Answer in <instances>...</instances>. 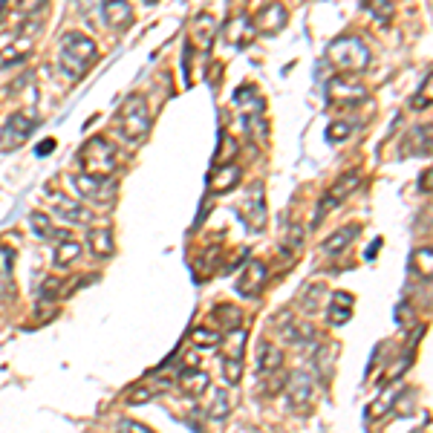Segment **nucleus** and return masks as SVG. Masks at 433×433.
<instances>
[{"mask_svg":"<svg viewBox=\"0 0 433 433\" xmlns=\"http://www.w3.org/2000/svg\"><path fill=\"white\" fill-rule=\"evenodd\" d=\"M95 55H99V46H95V41L90 35H84V32H67L61 38L58 64H61V69L67 72L69 78L87 76V69L92 67Z\"/></svg>","mask_w":433,"mask_h":433,"instance_id":"nucleus-1","label":"nucleus"},{"mask_svg":"<svg viewBox=\"0 0 433 433\" xmlns=\"http://www.w3.org/2000/svg\"><path fill=\"white\" fill-rule=\"evenodd\" d=\"M78 167L87 177L110 179L118 167V153L104 136H92L84 142V148L78 151Z\"/></svg>","mask_w":433,"mask_h":433,"instance_id":"nucleus-2","label":"nucleus"},{"mask_svg":"<svg viewBox=\"0 0 433 433\" xmlns=\"http://www.w3.org/2000/svg\"><path fill=\"white\" fill-rule=\"evenodd\" d=\"M327 58L335 69L341 72H361L370 67V46L358 35H338L327 46Z\"/></svg>","mask_w":433,"mask_h":433,"instance_id":"nucleus-3","label":"nucleus"},{"mask_svg":"<svg viewBox=\"0 0 433 433\" xmlns=\"http://www.w3.org/2000/svg\"><path fill=\"white\" fill-rule=\"evenodd\" d=\"M116 128L128 142H142L151 130V107L142 95H130L116 116Z\"/></svg>","mask_w":433,"mask_h":433,"instance_id":"nucleus-4","label":"nucleus"},{"mask_svg":"<svg viewBox=\"0 0 433 433\" xmlns=\"http://www.w3.org/2000/svg\"><path fill=\"white\" fill-rule=\"evenodd\" d=\"M358 182H361V174H358V171H344L338 179H335V182L327 188V194L321 197V202H318V208H315V220H312V226H321L324 216H327L329 211H335L341 202H347L350 194L358 188Z\"/></svg>","mask_w":433,"mask_h":433,"instance_id":"nucleus-5","label":"nucleus"},{"mask_svg":"<svg viewBox=\"0 0 433 433\" xmlns=\"http://www.w3.org/2000/svg\"><path fill=\"white\" fill-rule=\"evenodd\" d=\"M72 188H76V194L81 200H90L95 205H113L116 202V182L113 177L110 179H99V177H87V174H72L69 177Z\"/></svg>","mask_w":433,"mask_h":433,"instance_id":"nucleus-6","label":"nucleus"},{"mask_svg":"<svg viewBox=\"0 0 433 433\" xmlns=\"http://www.w3.org/2000/svg\"><path fill=\"white\" fill-rule=\"evenodd\" d=\"M46 202H50L53 214L61 216L67 226H92V211L69 194H61V191H50L46 194Z\"/></svg>","mask_w":433,"mask_h":433,"instance_id":"nucleus-7","label":"nucleus"},{"mask_svg":"<svg viewBox=\"0 0 433 433\" xmlns=\"http://www.w3.org/2000/svg\"><path fill=\"white\" fill-rule=\"evenodd\" d=\"M272 329L280 335L286 344H306L315 338V329H312L306 321H301L292 309H283L272 315Z\"/></svg>","mask_w":433,"mask_h":433,"instance_id":"nucleus-8","label":"nucleus"},{"mask_svg":"<svg viewBox=\"0 0 433 433\" xmlns=\"http://www.w3.org/2000/svg\"><path fill=\"white\" fill-rule=\"evenodd\" d=\"M35 116H29V113H23V110H18V113H12L9 118H6V125H4V130H0V151H6V153H12V151H18L23 142H27L29 136H32V130H35Z\"/></svg>","mask_w":433,"mask_h":433,"instance_id":"nucleus-9","label":"nucleus"},{"mask_svg":"<svg viewBox=\"0 0 433 433\" xmlns=\"http://www.w3.org/2000/svg\"><path fill=\"white\" fill-rule=\"evenodd\" d=\"M327 99L329 104H344V107L361 104V102H367V87L352 76H335L327 84Z\"/></svg>","mask_w":433,"mask_h":433,"instance_id":"nucleus-10","label":"nucleus"},{"mask_svg":"<svg viewBox=\"0 0 433 433\" xmlns=\"http://www.w3.org/2000/svg\"><path fill=\"white\" fill-rule=\"evenodd\" d=\"M286 401L292 411L303 413L309 411V404H312V396H315V381H312L309 373H292L286 381Z\"/></svg>","mask_w":433,"mask_h":433,"instance_id":"nucleus-11","label":"nucleus"},{"mask_svg":"<svg viewBox=\"0 0 433 433\" xmlns=\"http://www.w3.org/2000/svg\"><path fill=\"white\" fill-rule=\"evenodd\" d=\"M286 20H289L286 6H283V4H269V6H263V9L254 15L252 27H254V32H260V35H277V32L286 27Z\"/></svg>","mask_w":433,"mask_h":433,"instance_id":"nucleus-12","label":"nucleus"},{"mask_svg":"<svg viewBox=\"0 0 433 433\" xmlns=\"http://www.w3.org/2000/svg\"><path fill=\"white\" fill-rule=\"evenodd\" d=\"M266 275H269L266 263L249 260V263H246V269L240 272V277H237V292L243 295V298H254V295H260L263 283H266Z\"/></svg>","mask_w":433,"mask_h":433,"instance_id":"nucleus-13","label":"nucleus"},{"mask_svg":"<svg viewBox=\"0 0 433 433\" xmlns=\"http://www.w3.org/2000/svg\"><path fill=\"white\" fill-rule=\"evenodd\" d=\"M240 214H243V220L252 231H263V226H266V202H263V188L254 185L252 194L240 202Z\"/></svg>","mask_w":433,"mask_h":433,"instance_id":"nucleus-14","label":"nucleus"},{"mask_svg":"<svg viewBox=\"0 0 433 433\" xmlns=\"http://www.w3.org/2000/svg\"><path fill=\"white\" fill-rule=\"evenodd\" d=\"M102 15L116 32H128L133 27V9L128 0H102Z\"/></svg>","mask_w":433,"mask_h":433,"instance_id":"nucleus-15","label":"nucleus"},{"mask_svg":"<svg viewBox=\"0 0 433 433\" xmlns=\"http://www.w3.org/2000/svg\"><path fill=\"white\" fill-rule=\"evenodd\" d=\"M55 237V266L69 269L81 257V240L72 237V231H53Z\"/></svg>","mask_w":433,"mask_h":433,"instance_id":"nucleus-16","label":"nucleus"},{"mask_svg":"<svg viewBox=\"0 0 433 433\" xmlns=\"http://www.w3.org/2000/svg\"><path fill=\"white\" fill-rule=\"evenodd\" d=\"M352 306H355V298L350 292L335 289V292L329 295V306H327V324L329 327H344L352 318Z\"/></svg>","mask_w":433,"mask_h":433,"instance_id":"nucleus-17","label":"nucleus"},{"mask_svg":"<svg viewBox=\"0 0 433 433\" xmlns=\"http://www.w3.org/2000/svg\"><path fill=\"white\" fill-rule=\"evenodd\" d=\"M257 373L260 376L283 373V350L275 341H269V338H263L257 344Z\"/></svg>","mask_w":433,"mask_h":433,"instance_id":"nucleus-18","label":"nucleus"},{"mask_svg":"<svg viewBox=\"0 0 433 433\" xmlns=\"http://www.w3.org/2000/svg\"><path fill=\"white\" fill-rule=\"evenodd\" d=\"M177 384H179V390L185 396L197 399L211 387V376L205 370H200V367H182L179 376H177Z\"/></svg>","mask_w":433,"mask_h":433,"instance_id":"nucleus-19","label":"nucleus"},{"mask_svg":"<svg viewBox=\"0 0 433 433\" xmlns=\"http://www.w3.org/2000/svg\"><path fill=\"white\" fill-rule=\"evenodd\" d=\"M87 249H90L95 257H113V252H116L113 228H110L107 223L90 226V231H87Z\"/></svg>","mask_w":433,"mask_h":433,"instance_id":"nucleus-20","label":"nucleus"},{"mask_svg":"<svg viewBox=\"0 0 433 433\" xmlns=\"http://www.w3.org/2000/svg\"><path fill=\"white\" fill-rule=\"evenodd\" d=\"M226 41L228 43H234V46H246L257 32H254V27H252V18L249 15H237V18H231L228 23H226Z\"/></svg>","mask_w":433,"mask_h":433,"instance_id":"nucleus-21","label":"nucleus"},{"mask_svg":"<svg viewBox=\"0 0 433 433\" xmlns=\"http://www.w3.org/2000/svg\"><path fill=\"white\" fill-rule=\"evenodd\" d=\"M361 234V226H341L335 234H329V240L321 246V252L324 254H329V257H335V254H341V252H347L350 246H352V240Z\"/></svg>","mask_w":433,"mask_h":433,"instance_id":"nucleus-22","label":"nucleus"},{"mask_svg":"<svg viewBox=\"0 0 433 433\" xmlns=\"http://www.w3.org/2000/svg\"><path fill=\"white\" fill-rule=\"evenodd\" d=\"M240 182V167L237 165H216V171L211 174V191L214 194H228Z\"/></svg>","mask_w":433,"mask_h":433,"instance_id":"nucleus-23","label":"nucleus"},{"mask_svg":"<svg viewBox=\"0 0 433 433\" xmlns=\"http://www.w3.org/2000/svg\"><path fill=\"white\" fill-rule=\"evenodd\" d=\"M327 295H329V292H327L324 283H306V286L301 289V295H298L301 312H303V315H312V312H318Z\"/></svg>","mask_w":433,"mask_h":433,"instance_id":"nucleus-24","label":"nucleus"},{"mask_svg":"<svg viewBox=\"0 0 433 433\" xmlns=\"http://www.w3.org/2000/svg\"><path fill=\"white\" fill-rule=\"evenodd\" d=\"M240 318H243V312H240L237 306H231V303H220V306L211 312V321H214V327L220 329V332L240 329Z\"/></svg>","mask_w":433,"mask_h":433,"instance_id":"nucleus-25","label":"nucleus"},{"mask_svg":"<svg viewBox=\"0 0 433 433\" xmlns=\"http://www.w3.org/2000/svg\"><path fill=\"white\" fill-rule=\"evenodd\" d=\"M214 18L211 15H200L197 20H194V27H191V41H194L202 53H208L211 50V43H214Z\"/></svg>","mask_w":433,"mask_h":433,"instance_id":"nucleus-26","label":"nucleus"},{"mask_svg":"<svg viewBox=\"0 0 433 433\" xmlns=\"http://www.w3.org/2000/svg\"><path fill=\"white\" fill-rule=\"evenodd\" d=\"M335 352V347H329V344H321V347H315V355H312V367H315V376H318V381H329L332 378V355Z\"/></svg>","mask_w":433,"mask_h":433,"instance_id":"nucleus-27","label":"nucleus"},{"mask_svg":"<svg viewBox=\"0 0 433 433\" xmlns=\"http://www.w3.org/2000/svg\"><path fill=\"white\" fill-rule=\"evenodd\" d=\"M228 413H231V399H228V390L216 387V390H214V396H211V404H208V419H214V422H223V419H228Z\"/></svg>","mask_w":433,"mask_h":433,"instance_id":"nucleus-28","label":"nucleus"},{"mask_svg":"<svg viewBox=\"0 0 433 433\" xmlns=\"http://www.w3.org/2000/svg\"><path fill=\"white\" fill-rule=\"evenodd\" d=\"M32 50V41L29 38H20L18 43L6 46V50H0V67H12V64H20L23 58L29 55Z\"/></svg>","mask_w":433,"mask_h":433,"instance_id":"nucleus-29","label":"nucleus"},{"mask_svg":"<svg viewBox=\"0 0 433 433\" xmlns=\"http://www.w3.org/2000/svg\"><path fill=\"white\" fill-rule=\"evenodd\" d=\"M234 104H237L240 110H243V113H249V110H252L254 116L263 110V99L254 92V87H243V90H237V92H234Z\"/></svg>","mask_w":433,"mask_h":433,"instance_id":"nucleus-30","label":"nucleus"},{"mask_svg":"<svg viewBox=\"0 0 433 433\" xmlns=\"http://www.w3.org/2000/svg\"><path fill=\"white\" fill-rule=\"evenodd\" d=\"M411 144H416L411 153H425V156H427V153H430V125L413 128L411 136H407V142H404V148H411Z\"/></svg>","mask_w":433,"mask_h":433,"instance_id":"nucleus-31","label":"nucleus"},{"mask_svg":"<svg viewBox=\"0 0 433 433\" xmlns=\"http://www.w3.org/2000/svg\"><path fill=\"white\" fill-rule=\"evenodd\" d=\"M191 341H194L197 347L214 350V347L223 344V332H220V329H208V327H197L194 332H191Z\"/></svg>","mask_w":433,"mask_h":433,"instance_id":"nucleus-32","label":"nucleus"},{"mask_svg":"<svg viewBox=\"0 0 433 433\" xmlns=\"http://www.w3.org/2000/svg\"><path fill=\"white\" fill-rule=\"evenodd\" d=\"M223 378H226L228 387H237L240 378H243V358L223 355Z\"/></svg>","mask_w":433,"mask_h":433,"instance_id":"nucleus-33","label":"nucleus"},{"mask_svg":"<svg viewBox=\"0 0 433 433\" xmlns=\"http://www.w3.org/2000/svg\"><path fill=\"white\" fill-rule=\"evenodd\" d=\"M364 9L378 23H390L393 20V0H364Z\"/></svg>","mask_w":433,"mask_h":433,"instance_id":"nucleus-34","label":"nucleus"},{"mask_svg":"<svg viewBox=\"0 0 433 433\" xmlns=\"http://www.w3.org/2000/svg\"><path fill=\"white\" fill-rule=\"evenodd\" d=\"M396 399H399V387H396V384H390V387H387V390H384V393L376 399V404H373V411H370V413H373L376 419H381L387 411H393Z\"/></svg>","mask_w":433,"mask_h":433,"instance_id":"nucleus-35","label":"nucleus"},{"mask_svg":"<svg viewBox=\"0 0 433 433\" xmlns=\"http://www.w3.org/2000/svg\"><path fill=\"white\" fill-rule=\"evenodd\" d=\"M29 226H32V231H35V237H41V240H46V237H53V216H46L43 211H32L29 214Z\"/></svg>","mask_w":433,"mask_h":433,"instance_id":"nucleus-36","label":"nucleus"},{"mask_svg":"<svg viewBox=\"0 0 433 433\" xmlns=\"http://www.w3.org/2000/svg\"><path fill=\"white\" fill-rule=\"evenodd\" d=\"M430 260H433L430 246H425V249H419V252L413 254V269H416V272H422V275H425V280H430Z\"/></svg>","mask_w":433,"mask_h":433,"instance_id":"nucleus-37","label":"nucleus"},{"mask_svg":"<svg viewBox=\"0 0 433 433\" xmlns=\"http://www.w3.org/2000/svg\"><path fill=\"white\" fill-rule=\"evenodd\" d=\"M61 280L58 277H46L43 280V286H41V301H46V303H53L55 298H61Z\"/></svg>","mask_w":433,"mask_h":433,"instance_id":"nucleus-38","label":"nucleus"},{"mask_svg":"<svg viewBox=\"0 0 433 433\" xmlns=\"http://www.w3.org/2000/svg\"><path fill=\"white\" fill-rule=\"evenodd\" d=\"M116 433H153L148 425H142L136 419H118L116 422Z\"/></svg>","mask_w":433,"mask_h":433,"instance_id":"nucleus-39","label":"nucleus"},{"mask_svg":"<svg viewBox=\"0 0 433 433\" xmlns=\"http://www.w3.org/2000/svg\"><path fill=\"white\" fill-rule=\"evenodd\" d=\"M220 142H223V151L214 156V162H216V165H228V162H231V156H234V139H231L228 133H223V136H220Z\"/></svg>","mask_w":433,"mask_h":433,"instance_id":"nucleus-40","label":"nucleus"},{"mask_svg":"<svg viewBox=\"0 0 433 433\" xmlns=\"http://www.w3.org/2000/svg\"><path fill=\"white\" fill-rule=\"evenodd\" d=\"M350 133H352V125H350V122H335V125H329L327 139H329V142H341V139H347Z\"/></svg>","mask_w":433,"mask_h":433,"instance_id":"nucleus-41","label":"nucleus"},{"mask_svg":"<svg viewBox=\"0 0 433 433\" xmlns=\"http://www.w3.org/2000/svg\"><path fill=\"white\" fill-rule=\"evenodd\" d=\"M43 6H46V0H18V4H15V9L20 15H38Z\"/></svg>","mask_w":433,"mask_h":433,"instance_id":"nucleus-42","label":"nucleus"},{"mask_svg":"<svg viewBox=\"0 0 433 433\" xmlns=\"http://www.w3.org/2000/svg\"><path fill=\"white\" fill-rule=\"evenodd\" d=\"M301 240H303V228L301 226H292L289 228V237H286V254H292L301 249Z\"/></svg>","mask_w":433,"mask_h":433,"instance_id":"nucleus-43","label":"nucleus"},{"mask_svg":"<svg viewBox=\"0 0 433 433\" xmlns=\"http://www.w3.org/2000/svg\"><path fill=\"white\" fill-rule=\"evenodd\" d=\"M413 110H422V107H430V78H425V95L419 92L416 99H413V104H411Z\"/></svg>","mask_w":433,"mask_h":433,"instance_id":"nucleus-44","label":"nucleus"},{"mask_svg":"<svg viewBox=\"0 0 433 433\" xmlns=\"http://www.w3.org/2000/svg\"><path fill=\"white\" fill-rule=\"evenodd\" d=\"M50 151H55V139H43V142L38 144V156H46Z\"/></svg>","mask_w":433,"mask_h":433,"instance_id":"nucleus-45","label":"nucleus"},{"mask_svg":"<svg viewBox=\"0 0 433 433\" xmlns=\"http://www.w3.org/2000/svg\"><path fill=\"white\" fill-rule=\"evenodd\" d=\"M425 194H430V171H425Z\"/></svg>","mask_w":433,"mask_h":433,"instance_id":"nucleus-46","label":"nucleus"},{"mask_svg":"<svg viewBox=\"0 0 433 433\" xmlns=\"http://www.w3.org/2000/svg\"><path fill=\"white\" fill-rule=\"evenodd\" d=\"M144 4H159V0H144Z\"/></svg>","mask_w":433,"mask_h":433,"instance_id":"nucleus-47","label":"nucleus"},{"mask_svg":"<svg viewBox=\"0 0 433 433\" xmlns=\"http://www.w3.org/2000/svg\"><path fill=\"white\" fill-rule=\"evenodd\" d=\"M416 433H419V430H416Z\"/></svg>","mask_w":433,"mask_h":433,"instance_id":"nucleus-48","label":"nucleus"}]
</instances>
